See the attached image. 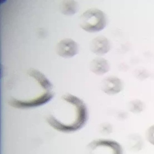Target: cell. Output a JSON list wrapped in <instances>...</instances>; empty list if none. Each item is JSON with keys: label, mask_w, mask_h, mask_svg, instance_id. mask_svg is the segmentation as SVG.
<instances>
[{"label": "cell", "mask_w": 154, "mask_h": 154, "mask_svg": "<svg viewBox=\"0 0 154 154\" xmlns=\"http://www.w3.org/2000/svg\"><path fill=\"white\" fill-rule=\"evenodd\" d=\"M64 104L57 107L46 117L51 128L62 133H75L84 128L88 118V107L77 97L65 94L62 97Z\"/></svg>", "instance_id": "1"}, {"label": "cell", "mask_w": 154, "mask_h": 154, "mask_svg": "<svg viewBox=\"0 0 154 154\" xmlns=\"http://www.w3.org/2000/svg\"><path fill=\"white\" fill-rule=\"evenodd\" d=\"M106 23V18L104 13L97 8L88 9L80 18L81 28L89 32L101 31L105 28Z\"/></svg>", "instance_id": "2"}, {"label": "cell", "mask_w": 154, "mask_h": 154, "mask_svg": "<svg viewBox=\"0 0 154 154\" xmlns=\"http://www.w3.org/2000/svg\"><path fill=\"white\" fill-rule=\"evenodd\" d=\"M85 154H124L122 146L116 140L96 139L86 145Z\"/></svg>", "instance_id": "3"}, {"label": "cell", "mask_w": 154, "mask_h": 154, "mask_svg": "<svg viewBox=\"0 0 154 154\" xmlns=\"http://www.w3.org/2000/svg\"><path fill=\"white\" fill-rule=\"evenodd\" d=\"M54 96V94L52 91H46L38 97L30 98V100L27 101L18 102L8 100V103L11 106L15 109H33L48 103Z\"/></svg>", "instance_id": "4"}, {"label": "cell", "mask_w": 154, "mask_h": 154, "mask_svg": "<svg viewBox=\"0 0 154 154\" xmlns=\"http://www.w3.org/2000/svg\"><path fill=\"white\" fill-rule=\"evenodd\" d=\"M78 45L71 38L62 40L56 46L57 54L62 58H72L78 54Z\"/></svg>", "instance_id": "5"}, {"label": "cell", "mask_w": 154, "mask_h": 154, "mask_svg": "<svg viewBox=\"0 0 154 154\" xmlns=\"http://www.w3.org/2000/svg\"><path fill=\"white\" fill-rule=\"evenodd\" d=\"M123 87L122 81L115 76L107 77L103 80L101 83L102 91L109 95L117 94L122 91Z\"/></svg>", "instance_id": "6"}, {"label": "cell", "mask_w": 154, "mask_h": 154, "mask_svg": "<svg viewBox=\"0 0 154 154\" xmlns=\"http://www.w3.org/2000/svg\"><path fill=\"white\" fill-rule=\"evenodd\" d=\"M110 49V42L106 37L102 35L96 37L90 43L91 51L98 56L106 54Z\"/></svg>", "instance_id": "7"}, {"label": "cell", "mask_w": 154, "mask_h": 154, "mask_svg": "<svg viewBox=\"0 0 154 154\" xmlns=\"http://www.w3.org/2000/svg\"><path fill=\"white\" fill-rule=\"evenodd\" d=\"M109 64L104 58H95L91 62L90 69L97 75H103L109 70Z\"/></svg>", "instance_id": "8"}, {"label": "cell", "mask_w": 154, "mask_h": 154, "mask_svg": "<svg viewBox=\"0 0 154 154\" xmlns=\"http://www.w3.org/2000/svg\"><path fill=\"white\" fill-rule=\"evenodd\" d=\"M126 145L131 152H138L143 148L144 142L142 137L138 134H131L126 138Z\"/></svg>", "instance_id": "9"}, {"label": "cell", "mask_w": 154, "mask_h": 154, "mask_svg": "<svg viewBox=\"0 0 154 154\" xmlns=\"http://www.w3.org/2000/svg\"><path fill=\"white\" fill-rule=\"evenodd\" d=\"M27 73L30 77L35 79L46 91H51L53 88V84L41 72L35 69L30 68L27 70Z\"/></svg>", "instance_id": "10"}, {"label": "cell", "mask_w": 154, "mask_h": 154, "mask_svg": "<svg viewBox=\"0 0 154 154\" xmlns=\"http://www.w3.org/2000/svg\"><path fill=\"white\" fill-rule=\"evenodd\" d=\"M78 9V4L75 1H63L61 5V11L66 16H72Z\"/></svg>", "instance_id": "11"}, {"label": "cell", "mask_w": 154, "mask_h": 154, "mask_svg": "<svg viewBox=\"0 0 154 154\" xmlns=\"http://www.w3.org/2000/svg\"><path fill=\"white\" fill-rule=\"evenodd\" d=\"M128 111L133 114H140L144 110L145 104L141 100L134 99L128 102Z\"/></svg>", "instance_id": "12"}, {"label": "cell", "mask_w": 154, "mask_h": 154, "mask_svg": "<svg viewBox=\"0 0 154 154\" xmlns=\"http://www.w3.org/2000/svg\"><path fill=\"white\" fill-rule=\"evenodd\" d=\"M145 137L149 143L154 146V124L149 126L145 131Z\"/></svg>", "instance_id": "13"}, {"label": "cell", "mask_w": 154, "mask_h": 154, "mask_svg": "<svg viewBox=\"0 0 154 154\" xmlns=\"http://www.w3.org/2000/svg\"><path fill=\"white\" fill-rule=\"evenodd\" d=\"M102 131L105 134H110L112 132V127L109 123H104L103 124L101 128Z\"/></svg>", "instance_id": "14"}]
</instances>
